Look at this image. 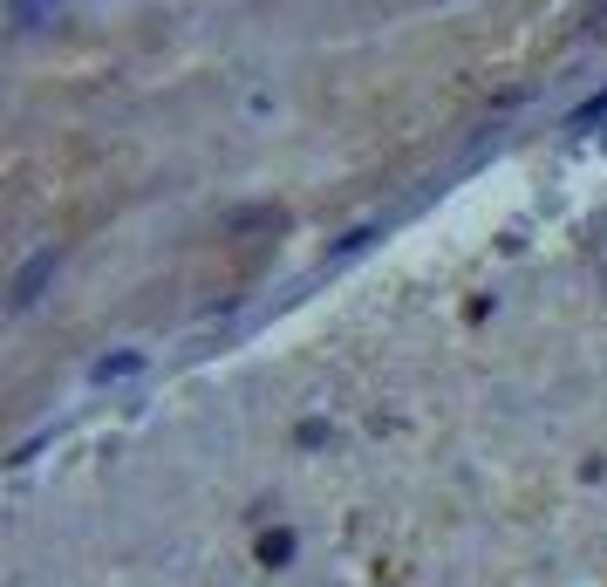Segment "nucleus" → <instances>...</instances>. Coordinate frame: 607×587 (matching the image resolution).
Returning a JSON list of instances; mask_svg holds the SVG:
<instances>
[{"label": "nucleus", "mask_w": 607, "mask_h": 587, "mask_svg": "<svg viewBox=\"0 0 607 587\" xmlns=\"http://www.w3.org/2000/svg\"><path fill=\"white\" fill-rule=\"evenodd\" d=\"M7 587H607V219L498 233L21 485Z\"/></svg>", "instance_id": "f257e3e1"}]
</instances>
